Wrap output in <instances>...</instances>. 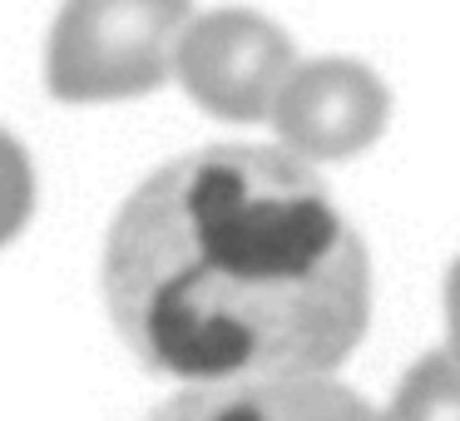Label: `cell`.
Masks as SVG:
<instances>
[{
  "label": "cell",
  "instance_id": "cell-7",
  "mask_svg": "<svg viewBox=\"0 0 460 421\" xmlns=\"http://www.w3.org/2000/svg\"><path fill=\"white\" fill-rule=\"evenodd\" d=\"M35 213V169L15 134L0 130V248L21 238Z\"/></svg>",
  "mask_w": 460,
  "mask_h": 421
},
{
  "label": "cell",
  "instance_id": "cell-5",
  "mask_svg": "<svg viewBox=\"0 0 460 421\" xmlns=\"http://www.w3.org/2000/svg\"><path fill=\"white\" fill-rule=\"evenodd\" d=\"M149 421H386L371 401L332 377L288 381H223V387H183Z\"/></svg>",
  "mask_w": 460,
  "mask_h": 421
},
{
  "label": "cell",
  "instance_id": "cell-6",
  "mask_svg": "<svg viewBox=\"0 0 460 421\" xmlns=\"http://www.w3.org/2000/svg\"><path fill=\"white\" fill-rule=\"evenodd\" d=\"M386 421H460V362L450 352H426L401 377Z\"/></svg>",
  "mask_w": 460,
  "mask_h": 421
},
{
  "label": "cell",
  "instance_id": "cell-1",
  "mask_svg": "<svg viewBox=\"0 0 460 421\" xmlns=\"http://www.w3.org/2000/svg\"><path fill=\"white\" fill-rule=\"evenodd\" d=\"M104 308L124 347L183 387L327 377L367 337L371 263L312 164L208 144L114 213Z\"/></svg>",
  "mask_w": 460,
  "mask_h": 421
},
{
  "label": "cell",
  "instance_id": "cell-3",
  "mask_svg": "<svg viewBox=\"0 0 460 421\" xmlns=\"http://www.w3.org/2000/svg\"><path fill=\"white\" fill-rule=\"evenodd\" d=\"M292 65H297L292 40L268 15L208 11L183 25L179 50H173V80L213 120L258 124L272 114V100Z\"/></svg>",
  "mask_w": 460,
  "mask_h": 421
},
{
  "label": "cell",
  "instance_id": "cell-4",
  "mask_svg": "<svg viewBox=\"0 0 460 421\" xmlns=\"http://www.w3.org/2000/svg\"><path fill=\"white\" fill-rule=\"evenodd\" d=\"M268 120L292 159L302 164L351 159L386 134L391 90L361 60H337V55L307 60L292 65Z\"/></svg>",
  "mask_w": 460,
  "mask_h": 421
},
{
  "label": "cell",
  "instance_id": "cell-8",
  "mask_svg": "<svg viewBox=\"0 0 460 421\" xmlns=\"http://www.w3.org/2000/svg\"><path fill=\"white\" fill-rule=\"evenodd\" d=\"M446 332H450L446 352L460 362V258H456V268H450V278H446Z\"/></svg>",
  "mask_w": 460,
  "mask_h": 421
},
{
  "label": "cell",
  "instance_id": "cell-2",
  "mask_svg": "<svg viewBox=\"0 0 460 421\" xmlns=\"http://www.w3.org/2000/svg\"><path fill=\"white\" fill-rule=\"evenodd\" d=\"M189 0H65L45 45V90L60 104H114L173 80Z\"/></svg>",
  "mask_w": 460,
  "mask_h": 421
}]
</instances>
